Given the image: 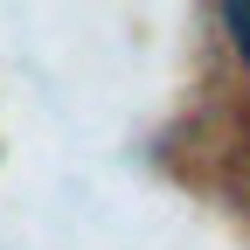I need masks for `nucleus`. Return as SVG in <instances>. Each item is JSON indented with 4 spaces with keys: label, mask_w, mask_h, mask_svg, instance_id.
Listing matches in <instances>:
<instances>
[{
    "label": "nucleus",
    "mask_w": 250,
    "mask_h": 250,
    "mask_svg": "<svg viewBox=\"0 0 250 250\" xmlns=\"http://www.w3.org/2000/svg\"><path fill=\"white\" fill-rule=\"evenodd\" d=\"M223 28H229L236 56H243V70H250V0H223Z\"/></svg>",
    "instance_id": "nucleus-1"
}]
</instances>
